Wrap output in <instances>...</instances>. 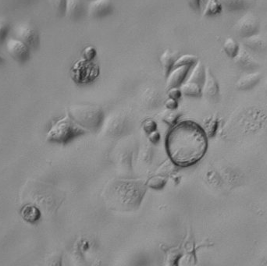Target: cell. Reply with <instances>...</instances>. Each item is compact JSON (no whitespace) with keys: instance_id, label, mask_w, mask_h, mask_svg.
<instances>
[{"instance_id":"obj_1","label":"cell","mask_w":267,"mask_h":266,"mask_svg":"<svg viewBox=\"0 0 267 266\" xmlns=\"http://www.w3.org/2000/svg\"><path fill=\"white\" fill-rule=\"evenodd\" d=\"M207 148V134L195 122H180L167 134L166 149L177 166H193L203 158Z\"/></svg>"},{"instance_id":"obj_2","label":"cell","mask_w":267,"mask_h":266,"mask_svg":"<svg viewBox=\"0 0 267 266\" xmlns=\"http://www.w3.org/2000/svg\"><path fill=\"white\" fill-rule=\"evenodd\" d=\"M86 132L85 129L67 114L52 126L46 138L49 142L67 144Z\"/></svg>"},{"instance_id":"obj_3","label":"cell","mask_w":267,"mask_h":266,"mask_svg":"<svg viewBox=\"0 0 267 266\" xmlns=\"http://www.w3.org/2000/svg\"><path fill=\"white\" fill-rule=\"evenodd\" d=\"M68 114L87 131H98L103 121L104 114L102 110L98 106L91 105L71 106Z\"/></svg>"},{"instance_id":"obj_4","label":"cell","mask_w":267,"mask_h":266,"mask_svg":"<svg viewBox=\"0 0 267 266\" xmlns=\"http://www.w3.org/2000/svg\"><path fill=\"white\" fill-rule=\"evenodd\" d=\"M99 74L100 69L98 64L84 59L77 61L70 71L71 78L78 85L92 83L98 78Z\"/></svg>"},{"instance_id":"obj_5","label":"cell","mask_w":267,"mask_h":266,"mask_svg":"<svg viewBox=\"0 0 267 266\" xmlns=\"http://www.w3.org/2000/svg\"><path fill=\"white\" fill-rule=\"evenodd\" d=\"M259 21L252 13H247L237 21L235 25L236 33L241 39L256 35L259 32Z\"/></svg>"},{"instance_id":"obj_6","label":"cell","mask_w":267,"mask_h":266,"mask_svg":"<svg viewBox=\"0 0 267 266\" xmlns=\"http://www.w3.org/2000/svg\"><path fill=\"white\" fill-rule=\"evenodd\" d=\"M7 50L17 63L25 64L29 62L32 57V50L19 39H10L6 43Z\"/></svg>"},{"instance_id":"obj_7","label":"cell","mask_w":267,"mask_h":266,"mask_svg":"<svg viewBox=\"0 0 267 266\" xmlns=\"http://www.w3.org/2000/svg\"><path fill=\"white\" fill-rule=\"evenodd\" d=\"M16 38L29 46L31 50L36 49L40 43L39 32L32 25L27 23H21L17 25L14 29Z\"/></svg>"},{"instance_id":"obj_8","label":"cell","mask_w":267,"mask_h":266,"mask_svg":"<svg viewBox=\"0 0 267 266\" xmlns=\"http://www.w3.org/2000/svg\"><path fill=\"white\" fill-rule=\"evenodd\" d=\"M194 66H181L175 67L167 77V90L172 88H180L189 75L190 71H192Z\"/></svg>"},{"instance_id":"obj_9","label":"cell","mask_w":267,"mask_h":266,"mask_svg":"<svg viewBox=\"0 0 267 266\" xmlns=\"http://www.w3.org/2000/svg\"><path fill=\"white\" fill-rule=\"evenodd\" d=\"M205 72V80L202 88V95L209 99H213L219 94V85L209 67H206Z\"/></svg>"},{"instance_id":"obj_10","label":"cell","mask_w":267,"mask_h":266,"mask_svg":"<svg viewBox=\"0 0 267 266\" xmlns=\"http://www.w3.org/2000/svg\"><path fill=\"white\" fill-rule=\"evenodd\" d=\"M234 62L245 71H253L258 68L259 64L244 48L240 46L237 55L234 58Z\"/></svg>"},{"instance_id":"obj_11","label":"cell","mask_w":267,"mask_h":266,"mask_svg":"<svg viewBox=\"0 0 267 266\" xmlns=\"http://www.w3.org/2000/svg\"><path fill=\"white\" fill-rule=\"evenodd\" d=\"M112 9L110 0H94L88 5V14L92 18L107 15Z\"/></svg>"},{"instance_id":"obj_12","label":"cell","mask_w":267,"mask_h":266,"mask_svg":"<svg viewBox=\"0 0 267 266\" xmlns=\"http://www.w3.org/2000/svg\"><path fill=\"white\" fill-rule=\"evenodd\" d=\"M261 78L262 74L260 72L248 73L241 77L237 81L236 87L240 90H249L259 82Z\"/></svg>"},{"instance_id":"obj_13","label":"cell","mask_w":267,"mask_h":266,"mask_svg":"<svg viewBox=\"0 0 267 266\" xmlns=\"http://www.w3.org/2000/svg\"><path fill=\"white\" fill-rule=\"evenodd\" d=\"M177 53L171 51V50H166L160 57V63L161 64L164 76L167 78L169 74L174 68V63L177 60Z\"/></svg>"},{"instance_id":"obj_14","label":"cell","mask_w":267,"mask_h":266,"mask_svg":"<svg viewBox=\"0 0 267 266\" xmlns=\"http://www.w3.org/2000/svg\"><path fill=\"white\" fill-rule=\"evenodd\" d=\"M21 215L22 219L27 222L34 224L40 219L42 214L39 208L32 204H28L21 208Z\"/></svg>"},{"instance_id":"obj_15","label":"cell","mask_w":267,"mask_h":266,"mask_svg":"<svg viewBox=\"0 0 267 266\" xmlns=\"http://www.w3.org/2000/svg\"><path fill=\"white\" fill-rule=\"evenodd\" d=\"M228 11H244L251 7L255 0H219Z\"/></svg>"},{"instance_id":"obj_16","label":"cell","mask_w":267,"mask_h":266,"mask_svg":"<svg viewBox=\"0 0 267 266\" xmlns=\"http://www.w3.org/2000/svg\"><path fill=\"white\" fill-rule=\"evenodd\" d=\"M244 46L249 48L250 50L256 52H262L267 48L266 41L260 36L258 34L244 39Z\"/></svg>"},{"instance_id":"obj_17","label":"cell","mask_w":267,"mask_h":266,"mask_svg":"<svg viewBox=\"0 0 267 266\" xmlns=\"http://www.w3.org/2000/svg\"><path fill=\"white\" fill-rule=\"evenodd\" d=\"M183 95L187 96H192V97H199L202 96V88L199 84L195 83L192 81H185L180 87Z\"/></svg>"},{"instance_id":"obj_18","label":"cell","mask_w":267,"mask_h":266,"mask_svg":"<svg viewBox=\"0 0 267 266\" xmlns=\"http://www.w3.org/2000/svg\"><path fill=\"white\" fill-rule=\"evenodd\" d=\"M223 8V5L219 0H208L202 12V16H216L221 14Z\"/></svg>"},{"instance_id":"obj_19","label":"cell","mask_w":267,"mask_h":266,"mask_svg":"<svg viewBox=\"0 0 267 266\" xmlns=\"http://www.w3.org/2000/svg\"><path fill=\"white\" fill-rule=\"evenodd\" d=\"M240 46L234 39L228 38L226 39L223 44V50L230 58L234 59L238 53Z\"/></svg>"},{"instance_id":"obj_20","label":"cell","mask_w":267,"mask_h":266,"mask_svg":"<svg viewBox=\"0 0 267 266\" xmlns=\"http://www.w3.org/2000/svg\"><path fill=\"white\" fill-rule=\"evenodd\" d=\"M199 60V57H197V56L192 55V54H185V55L178 57L176 60L174 68L181 67V66H195Z\"/></svg>"},{"instance_id":"obj_21","label":"cell","mask_w":267,"mask_h":266,"mask_svg":"<svg viewBox=\"0 0 267 266\" xmlns=\"http://www.w3.org/2000/svg\"><path fill=\"white\" fill-rule=\"evenodd\" d=\"M81 9L80 0H66V16L72 18L79 13Z\"/></svg>"},{"instance_id":"obj_22","label":"cell","mask_w":267,"mask_h":266,"mask_svg":"<svg viewBox=\"0 0 267 266\" xmlns=\"http://www.w3.org/2000/svg\"><path fill=\"white\" fill-rule=\"evenodd\" d=\"M10 32H11L10 24L5 20L0 18V45L7 43Z\"/></svg>"},{"instance_id":"obj_23","label":"cell","mask_w":267,"mask_h":266,"mask_svg":"<svg viewBox=\"0 0 267 266\" xmlns=\"http://www.w3.org/2000/svg\"><path fill=\"white\" fill-rule=\"evenodd\" d=\"M96 56L97 50L94 46H87L83 51V59L88 61H93Z\"/></svg>"},{"instance_id":"obj_24","label":"cell","mask_w":267,"mask_h":266,"mask_svg":"<svg viewBox=\"0 0 267 266\" xmlns=\"http://www.w3.org/2000/svg\"><path fill=\"white\" fill-rule=\"evenodd\" d=\"M49 3L56 12L65 14L66 0H49Z\"/></svg>"},{"instance_id":"obj_25","label":"cell","mask_w":267,"mask_h":266,"mask_svg":"<svg viewBox=\"0 0 267 266\" xmlns=\"http://www.w3.org/2000/svg\"><path fill=\"white\" fill-rule=\"evenodd\" d=\"M178 118V115L174 112V110H168V111L166 112L163 115V120L164 121L167 122L168 124H172L176 121V120Z\"/></svg>"},{"instance_id":"obj_26","label":"cell","mask_w":267,"mask_h":266,"mask_svg":"<svg viewBox=\"0 0 267 266\" xmlns=\"http://www.w3.org/2000/svg\"><path fill=\"white\" fill-rule=\"evenodd\" d=\"M143 129H144L145 131L147 132L148 134L153 132V131H156L157 129V124L153 121V120H146V121H144L143 124Z\"/></svg>"},{"instance_id":"obj_27","label":"cell","mask_w":267,"mask_h":266,"mask_svg":"<svg viewBox=\"0 0 267 266\" xmlns=\"http://www.w3.org/2000/svg\"><path fill=\"white\" fill-rule=\"evenodd\" d=\"M182 92L180 88H172L168 89V97L178 100L182 96Z\"/></svg>"},{"instance_id":"obj_28","label":"cell","mask_w":267,"mask_h":266,"mask_svg":"<svg viewBox=\"0 0 267 266\" xmlns=\"http://www.w3.org/2000/svg\"><path fill=\"white\" fill-rule=\"evenodd\" d=\"M165 106L167 108V110H177V108L178 107V100H175V99L169 98V99L166 101Z\"/></svg>"},{"instance_id":"obj_29","label":"cell","mask_w":267,"mask_h":266,"mask_svg":"<svg viewBox=\"0 0 267 266\" xmlns=\"http://www.w3.org/2000/svg\"><path fill=\"white\" fill-rule=\"evenodd\" d=\"M188 4L193 9L199 11L202 8V5L204 4V0H188Z\"/></svg>"},{"instance_id":"obj_30","label":"cell","mask_w":267,"mask_h":266,"mask_svg":"<svg viewBox=\"0 0 267 266\" xmlns=\"http://www.w3.org/2000/svg\"><path fill=\"white\" fill-rule=\"evenodd\" d=\"M160 133L157 132V131H153V132L150 133L149 138H150V140L152 142L157 143V141H159V140H160Z\"/></svg>"},{"instance_id":"obj_31","label":"cell","mask_w":267,"mask_h":266,"mask_svg":"<svg viewBox=\"0 0 267 266\" xmlns=\"http://www.w3.org/2000/svg\"><path fill=\"white\" fill-rule=\"evenodd\" d=\"M5 59L4 58V57H3L2 55H0V66L4 65V64H5Z\"/></svg>"},{"instance_id":"obj_32","label":"cell","mask_w":267,"mask_h":266,"mask_svg":"<svg viewBox=\"0 0 267 266\" xmlns=\"http://www.w3.org/2000/svg\"><path fill=\"white\" fill-rule=\"evenodd\" d=\"M18 1H21V0H18Z\"/></svg>"}]
</instances>
